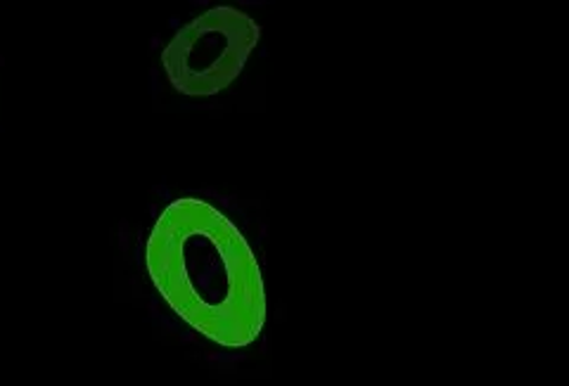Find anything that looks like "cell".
Wrapping results in <instances>:
<instances>
[{
	"mask_svg": "<svg viewBox=\"0 0 569 386\" xmlns=\"http://www.w3.org/2000/svg\"><path fill=\"white\" fill-rule=\"evenodd\" d=\"M148 273L164 302L200 335L244 348L266 325V287L244 235L198 197L159 214L146 247Z\"/></svg>",
	"mask_w": 569,
	"mask_h": 386,
	"instance_id": "6da1fadb",
	"label": "cell"
},
{
	"mask_svg": "<svg viewBox=\"0 0 569 386\" xmlns=\"http://www.w3.org/2000/svg\"><path fill=\"white\" fill-rule=\"evenodd\" d=\"M261 39L247 12L219 6L194 17L162 52L164 72L178 93L217 95L233 83Z\"/></svg>",
	"mask_w": 569,
	"mask_h": 386,
	"instance_id": "7a4b0ae2",
	"label": "cell"
}]
</instances>
